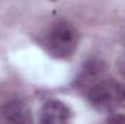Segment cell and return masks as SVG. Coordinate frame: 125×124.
Here are the masks:
<instances>
[{"label":"cell","mask_w":125,"mask_h":124,"mask_svg":"<svg viewBox=\"0 0 125 124\" xmlns=\"http://www.w3.org/2000/svg\"><path fill=\"white\" fill-rule=\"evenodd\" d=\"M0 124H32L29 105L19 98L9 99L0 107Z\"/></svg>","instance_id":"obj_3"},{"label":"cell","mask_w":125,"mask_h":124,"mask_svg":"<svg viewBox=\"0 0 125 124\" xmlns=\"http://www.w3.org/2000/svg\"><path fill=\"white\" fill-rule=\"evenodd\" d=\"M124 74H125V66H124ZM121 107H125V85H121Z\"/></svg>","instance_id":"obj_7"},{"label":"cell","mask_w":125,"mask_h":124,"mask_svg":"<svg viewBox=\"0 0 125 124\" xmlns=\"http://www.w3.org/2000/svg\"><path fill=\"white\" fill-rule=\"evenodd\" d=\"M105 63L100 59H90L83 64V67L79 72V76L76 79V86L86 89L87 86H90L92 83H94L96 80L103 77L105 73Z\"/></svg>","instance_id":"obj_5"},{"label":"cell","mask_w":125,"mask_h":124,"mask_svg":"<svg viewBox=\"0 0 125 124\" xmlns=\"http://www.w3.org/2000/svg\"><path fill=\"white\" fill-rule=\"evenodd\" d=\"M106 124H125V115H112Z\"/></svg>","instance_id":"obj_6"},{"label":"cell","mask_w":125,"mask_h":124,"mask_svg":"<svg viewBox=\"0 0 125 124\" xmlns=\"http://www.w3.org/2000/svg\"><path fill=\"white\" fill-rule=\"evenodd\" d=\"M71 110L58 99L47 101L39 112V124H70Z\"/></svg>","instance_id":"obj_4"},{"label":"cell","mask_w":125,"mask_h":124,"mask_svg":"<svg viewBox=\"0 0 125 124\" xmlns=\"http://www.w3.org/2000/svg\"><path fill=\"white\" fill-rule=\"evenodd\" d=\"M87 101L99 111H111L121 102V85L114 79H99L84 89Z\"/></svg>","instance_id":"obj_2"},{"label":"cell","mask_w":125,"mask_h":124,"mask_svg":"<svg viewBox=\"0 0 125 124\" xmlns=\"http://www.w3.org/2000/svg\"><path fill=\"white\" fill-rule=\"evenodd\" d=\"M79 32L68 21H55L45 35L44 47L55 59L68 60L77 50Z\"/></svg>","instance_id":"obj_1"}]
</instances>
